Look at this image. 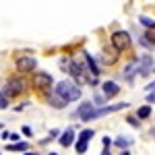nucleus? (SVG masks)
<instances>
[{
	"mask_svg": "<svg viewBox=\"0 0 155 155\" xmlns=\"http://www.w3.org/2000/svg\"><path fill=\"white\" fill-rule=\"evenodd\" d=\"M37 66V60L33 56H19L17 58V71L19 72H31L35 71Z\"/></svg>",
	"mask_w": 155,
	"mask_h": 155,
	"instance_id": "nucleus-4",
	"label": "nucleus"
},
{
	"mask_svg": "<svg viewBox=\"0 0 155 155\" xmlns=\"http://www.w3.org/2000/svg\"><path fill=\"white\" fill-rule=\"evenodd\" d=\"M25 155H37V153H25Z\"/></svg>",
	"mask_w": 155,
	"mask_h": 155,
	"instance_id": "nucleus-25",
	"label": "nucleus"
},
{
	"mask_svg": "<svg viewBox=\"0 0 155 155\" xmlns=\"http://www.w3.org/2000/svg\"><path fill=\"white\" fill-rule=\"evenodd\" d=\"M128 104H116V106H107V107H101V110H93L91 114H89V120H95L99 116H106V114H112V112H118L122 107H126Z\"/></svg>",
	"mask_w": 155,
	"mask_h": 155,
	"instance_id": "nucleus-7",
	"label": "nucleus"
},
{
	"mask_svg": "<svg viewBox=\"0 0 155 155\" xmlns=\"http://www.w3.org/2000/svg\"><path fill=\"white\" fill-rule=\"evenodd\" d=\"M25 89H27V83H25L21 77H12V79H8L6 81V87H4V95L6 97H12V95H21Z\"/></svg>",
	"mask_w": 155,
	"mask_h": 155,
	"instance_id": "nucleus-2",
	"label": "nucleus"
},
{
	"mask_svg": "<svg viewBox=\"0 0 155 155\" xmlns=\"http://www.w3.org/2000/svg\"><path fill=\"white\" fill-rule=\"evenodd\" d=\"M33 87H35L37 91H48L50 87H52V77H50L48 72H37L35 77H33Z\"/></svg>",
	"mask_w": 155,
	"mask_h": 155,
	"instance_id": "nucleus-5",
	"label": "nucleus"
},
{
	"mask_svg": "<svg viewBox=\"0 0 155 155\" xmlns=\"http://www.w3.org/2000/svg\"><path fill=\"white\" fill-rule=\"evenodd\" d=\"M91 112H93V104H91V101H85L83 106L77 110V116L81 120H85V122H89V114H91Z\"/></svg>",
	"mask_w": 155,
	"mask_h": 155,
	"instance_id": "nucleus-9",
	"label": "nucleus"
},
{
	"mask_svg": "<svg viewBox=\"0 0 155 155\" xmlns=\"http://www.w3.org/2000/svg\"><path fill=\"white\" fill-rule=\"evenodd\" d=\"M137 116H139V118H149V116H151V106H143V107H139Z\"/></svg>",
	"mask_w": 155,
	"mask_h": 155,
	"instance_id": "nucleus-15",
	"label": "nucleus"
},
{
	"mask_svg": "<svg viewBox=\"0 0 155 155\" xmlns=\"http://www.w3.org/2000/svg\"><path fill=\"white\" fill-rule=\"evenodd\" d=\"M50 104H52L54 107H64V106H66V101H64L62 97H58L56 93H52V95H50Z\"/></svg>",
	"mask_w": 155,
	"mask_h": 155,
	"instance_id": "nucleus-13",
	"label": "nucleus"
},
{
	"mask_svg": "<svg viewBox=\"0 0 155 155\" xmlns=\"http://www.w3.org/2000/svg\"><path fill=\"white\" fill-rule=\"evenodd\" d=\"M104 145L110 147V145H112V139H110V137H104Z\"/></svg>",
	"mask_w": 155,
	"mask_h": 155,
	"instance_id": "nucleus-22",
	"label": "nucleus"
},
{
	"mask_svg": "<svg viewBox=\"0 0 155 155\" xmlns=\"http://www.w3.org/2000/svg\"><path fill=\"white\" fill-rule=\"evenodd\" d=\"M122 155H128V151H122Z\"/></svg>",
	"mask_w": 155,
	"mask_h": 155,
	"instance_id": "nucleus-24",
	"label": "nucleus"
},
{
	"mask_svg": "<svg viewBox=\"0 0 155 155\" xmlns=\"http://www.w3.org/2000/svg\"><path fill=\"white\" fill-rule=\"evenodd\" d=\"M101 89H104V97H107V99H112L114 95H118V93H120V87L114 83V81H106Z\"/></svg>",
	"mask_w": 155,
	"mask_h": 155,
	"instance_id": "nucleus-8",
	"label": "nucleus"
},
{
	"mask_svg": "<svg viewBox=\"0 0 155 155\" xmlns=\"http://www.w3.org/2000/svg\"><path fill=\"white\" fill-rule=\"evenodd\" d=\"M116 145H118V147H128V145H130V139H124V137H118V139H116Z\"/></svg>",
	"mask_w": 155,
	"mask_h": 155,
	"instance_id": "nucleus-19",
	"label": "nucleus"
},
{
	"mask_svg": "<svg viewBox=\"0 0 155 155\" xmlns=\"http://www.w3.org/2000/svg\"><path fill=\"white\" fill-rule=\"evenodd\" d=\"M147 89L151 91L149 95H147V101L149 104H155V83H151V85H147Z\"/></svg>",
	"mask_w": 155,
	"mask_h": 155,
	"instance_id": "nucleus-17",
	"label": "nucleus"
},
{
	"mask_svg": "<svg viewBox=\"0 0 155 155\" xmlns=\"http://www.w3.org/2000/svg\"><path fill=\"white\" fill-rule=\"evenodd\" d=\"M23 132H25V137H31V128L29 126H23Z\"/></svg>",
	"mask_w": 155,
	"mask_h": 155,
	"instance_id": "nucleus-21",
	"label": "nucleus"
},
{
	"mask_svg": "<svg viewBox=\"0 0 155 155\" xmlns=\"http://www.w3.org/2000/svg\"><path fill=\"white\" fill-rule=\"evenodd\" d=\"M93 139V130L91 128H85V130H81V134H79V141H77V145H74V149H77V153L83 155L85 151H87V143Z\"/></svg>",
	"mask_w": 155,
	"mask_h": 155,
	"instance_id": "nucleus-6",
	"label": "nucleus"
},
{
	"mask_svg": "<svg viewBox=\"0 0 155 155\" xmlns=\"http://www.w3.org/2000/svg\"><path fill=\"white\" fill-rule=\"evenodd\" d=\"M143 39H151L147 46H155V33H153V31H147V35H145Z\"/></svg>",
	"mask_w": 155,
	"mask_h": 155,
	"instance_id": "nucleus-20",
	"label": "nucleus"
},
{
	"mask_svg": "<svg viewBox=\"0 0 155 155\" xmlns=\"http://www.w3.org/2000/svg\"><path fill=\"white\" fill-rule=\"evenodd\" d=\"M116 54H118V52H116V50H104V54H101V60H104V62H106V64H114V62H116V60H118V56H116Z\"/></svg>",
	"mask_w": 155,
	"mask_h": 155,
	"instance_id": "nucleus-11",
	"label": "nucleus"
},
{
	"mask_svg": "<svg viewBox=\"0 0 155 155\" xmlns=\"http://www.w3.org/2000/svg\"><path fill=\"white\" fill-rule=\"evenodd\" d=\"M72 141H74V128H68V130L62 134V139H60V145H62V147H71Z\"/></svg>",
	"mask_w": 155,
	"mask_h": 155,
	"instance_id": "nucleus-12",
	"label": "nucleus"
},
{
	"mask_svg": "<svg viewBox=\"0 0 155 155\" xmlns=\"http://www.w3.org/2000/svg\"><path fill=\"white\" fill-rule=\"evenodd\" d=\"M101 155H112V153H110L107 149H104V151H101Z\"/></svg>",
	"mask_w": 155,
	"mask_h": 155,
	"instance_id": "nucleus-23",
	"label": "nucleus"
},
{
	"mask_svg": "<svg viewBox=\"0 0 155 155\" xmlns=\"http://www.w3.org/2000/svg\"><path fill=\"white\" fill-rule=\"evenodd\" d=\"M6 149H8V151H27L29 145H27V143H15V145H8Z\"/></svg>",
	"mask_w": 155,
	"mask_h": 155,
	"instance_id": "nucleus-14",
	"label": "nucleus"
},
{
	"mask_svg": "<svg viewBox=\"0 0 155 155\" xmlns=\"http://www.w3.org/2000/svg\"><path fill=\"white\" fill-rule=\"evenodd\" d=\"M112 48L116 52H124V50L130 48V35L126 31H116L112 35Z\"/></svg>",
	"mask_w": 155,
	"mask_h": 155,
	"instance_id": "nucleus-3",
	"label": "nucleus"
},
{
	"mask_svg": "<svg viewBox=\"0 0 155 155\" xmlns=\"http://www.w3.org/2000/svg\"><path fill=\"white\" fill-rule=\"evenodd\" d=\"M54 93L58 97H62L66 104L81 99V89H79V85L72 83V81H60V83L56 85V89H54Z\"/></svg>",
	"mask_w": 155,
	"mask_h": 155,
	"instance_id": "nucleus-1",
	"label": "nucleus"
},
{
	"mask_svg": "<svg viewBox=\"0 0 155 155\" xmlns=\"http://www.w3.org/2000/svg\"><path fill=\"white\" fill-rule=\"evenodd\" d=\"M0 126H2V124H0Z\"/></svg>",
	"mask_w": 155,
	"mask_h": 155,
	"instance_id": "nucleus-27",
	"label": "nucleus"
},
{
	"mask_svg": "<svg viewBox=\"0 0 155 155\" xmlns=\"http://www.w3.org/2000/svg\"><path fill=\"white\" fill-rule=\"evenodd\" d=\"M6 107H8V97L0 91V110H6Z\"/></svg>",
	"mask_w": 155,
	"mask_h": 155,
	"instance_id": "nucleus-18",
	"label": "nucleus"
},
{
	"mask_svg": "<svg viewBox=\"0 0 155 155\" xmlns=\"http://www.w3.org/2000/svg\"><path fill=\"white\" fill-rule=\"evenodd\" d=\"M139 21H141V25H145V27H149V29H155V21H153V19H147V17H139Z\"/></svg>",
	"mask_w": 155,
	"mask_h": 155,
	"instance_id": "nucleus-16",
	"label": "nucleus"
},
{
	"mask_svg": "<svg viewBox=\"0 0 155 155\" xmlns=\"http://www.w3.org/2000/svg\"><path fill=\"white\" fill-rule=\"evenodd\" d=\"M151 66H153V60H151V56H143V58L139 60V68H137V72H141V74H149Z\"/></svg>",
	"mask_w": 155,
	"mask_h": 155,
	"instance_id": "nucleus-10",
	"label": "nucleus"
},
{
	"mask_svg": "<svg viewBox=\"0 0 155 155\" xmlns=\"http://www.w3.org/2000/svg\"><path fill=\"white\" fill-rule=\"evenodd\" d=\"M48 155H56V153H48Z\"/></svg>",
	"mask_w": 155,
	"mask_h": 155,
	"instance_id": "nucleus-26",
	"label": "nucleus"
}]
</instances>
